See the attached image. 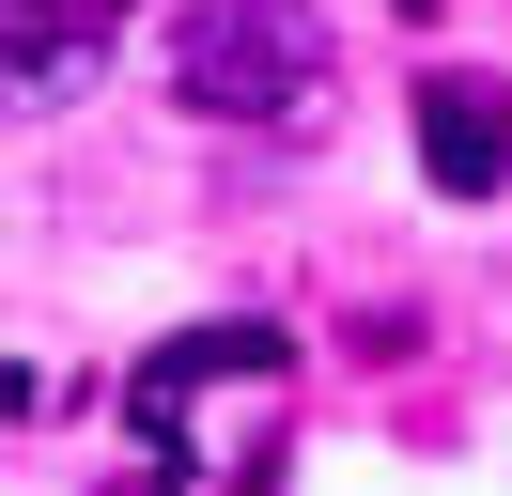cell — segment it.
Here are the masks:
<instances>
[{"label":"cell","instance_id":"6da1fadb","mask_svg":"<svg viewBox=\"0 0 512 496\" xmlns=\"http://www.w3.org/2000/svg\"><path fill=\"white\" fill-rule=\"evenodd\" d=\"M311 62H326V47H311L295 0H202L187 47H171V78H187V109H218V124H295Z\"/></svg>","mask_w":512,"mask_h":496},{"label":"cell","instance_id":"7a4b0ae2","mask_svg":"<svg viewBox=\"0 0 512 496\" xmlns=\"http://www.w3.org/2000/svg\"><path fill=\"white\" fill-rule=\"evenodd\" d=\"M419 171L450 202H497L512 186V78H419Z\"/></svg>","mask_w":512,"mask_h":496},{"label":"cell","instance_id":"3957f363","mask_svg":"<svg viewBox=\"0 0 512 496\" xmlns=\"http://www.w3.org/2000/svg\"><path fill=\"white\" fill-rule=\"evenodd\" d=\"M295 341L280 326H187V341H156V357H140V419L171 434V403H202V388H233V372H280Z\"/></svg>","mask_w":512,"mask_h":496},{"label":"cell","instance_id":"277c9868","mask_svg":"<svg viewBox=\"0 0 512 496\" xmlns=\"http://www.w3.org/2000/svg\"><path fill=\"white\" fill-rule=\"evenodd\" d=\"M109 16H125V0H0V78H63V62H94Z\"/></svg>","mask_w":512,"mask_h":496}]
</instances>
